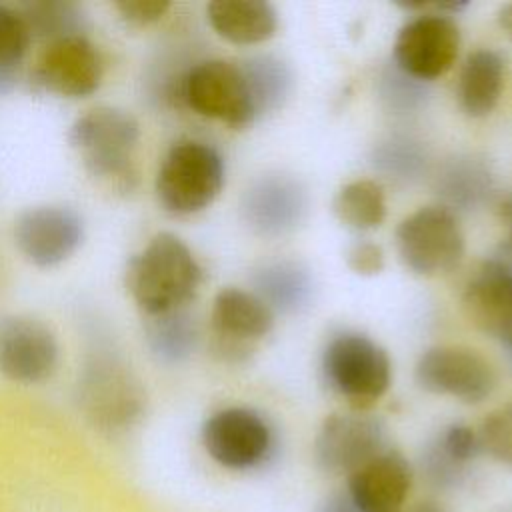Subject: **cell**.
<instances>
[{
	"label": "cell",
	"mask_w": 512,
	"mask_h": 512,
	"mask_svg": "<svg viewBox=\"0 0 512 512\" xmlns=\"http://www.w3.org/2000/svg\"><path fill=\"white\" fill-rule=\"evenodd\" d=\"M202 270L192 250L170 232H160L130 260L126 286L146 316L182 310L196 294Z\"/></svg>",
	"instance_id": "cell-1"
},
{
	"label": "cell",
	"mask_w": 512,
	"mask_h": 512,
	"mask_svg": "<svg viewBox=\"0 0 512 512\" xmlns=\"http://www.w3.org/2000/svg\"><path fill=\"white\" fill-rule=\"evenodd\" d=\"M140 138L138 120L120 108L98 106L74 120L70 144L90 176L116 192H132L138 180L132 150Z\"/></svg>",
	"instance_id": "cell-2"
},
{
	"label": "cell",
	"mask_w": 512,
	"mask_h": 512,
	"mask_svg": "<svg viewBox=\"0 0 512 512\" xmlns=\"http://www.w3.org/2000/svg\"><path fill=\"white\" fill-rule=\"evenodd\" d=\"M84 414L104 432H124L144 412V390L134 372L108 350H96L78 382Z\"/></svg>",
	"instance_id": "cell-3"
},
{
	"label": "cell",
	"mask_w": 512,
	"mask_h": 512,
	"mask_svg": "<svg viewBox=\"0 0 512 512\" xmlns=\"http://www.w3.org/2000/svg\"><path fill=\"white\" fill-rule=\"evenodd\" d=\"M224 184V162L220 154L198 140L176 142L164 156L156 194L160 204L178 216L206 208Z\"/></svg>",
	"instance_id": "cell-4"
},
{
	"label": "cell",
	"mask_w": 512,
	"mask_h": 512,
	"mask_svg": "<svg viewBox=\"0 0 512 512\" xmlns=\"http://www.w3.org/2000/svg\"><path fill=\"white\" fill-rule=\"evenodd\" d=\"M328 384L354 408H368L390 386L388 354L362 334L336 336L322 360Z\"/></svg>",
	"instance_id": "cell-5"
},
{
	"label": "cell",
	"mask_w": 512,
	"mask_h": 512,
	"mask_svg": "<svg viewBox=\"0 0 512 512\" xmlns=\"http://www.w3.org/2000/svg\"><path fill=\"white\" fill-rule=\"evenodd\" d=\"M178 96L194 112L234 128L250 124L256 116L242 66L226 60H204L192 66L178 84Z\"/></svg>",
	"instance_id": "cell-6"
},
{
	"label": "cell",
	"mask_w": 512,
	"mask_h": 512,
	"mask_svg": "<svg viewBox=\"0 0 512 512\" xmlns=\"http://www.w3.org/2000/svg\"><path fill=\"white\" fill-rule=\"evenodd\" d=\"M402 262L416 274L452 270L464 254V234L448 206H426L404 218L396 230Z\"/></svg>",
	"instance_id": "cell-7"
},
{
	"label": "cell",
	"mask_w": 512,
	"mask_h": 512,
	"mask_svg": "<svg viewBox=\"0 0 512 512\" xmlns=\"http://www.w3.org/2000/svg\"><path fill=\"white\" fill-rule=\"evenodd\" d=\"M384 450V424L360 412L328 416L314 442L316 462L330 476H350Z\"/></svg>",
	"instance_id": "cell-8"
},
{
	"label": "cell",
	"mask_w": 512,
	"mask_h": 512,
	"mask_svg": "<svg viewBox=\"0 0 512 512\" xmlns=\"http://www.w3.org/2000/svg\"><path fill=\"white\" fill-rule=\"evenodd\" d=\"M416 382L432 392L458 398L466 404L486 400L496 374L486 358L464 346H434L416 364Z\"/></svg>",
	"instance_id": "cell-9"
},
{
	"label": "cell",
	"mask_w": 512,
	"mask_h": 512,
	"mask_svg": "<svg viewBox=\"0 0 512 512\" xmlns=\"http://www.w3.org/2000/svg\"><path fill=\"white\" fill-rule=\"evenodd\" d=\"M202 442L224 468L250 470L270 456L272 430L250 408H224L204 422Z\"/></svg>",
	"instance_id": "cell-10"
},
{
	"label": "cell",
	"mask_w": 512,
	"mask_h": 512,
	"mask_svg": "<svg viewBox=\"0 0 512 512\" xmlns=\"http://www.w3.org/2000/svg\"><path fill=\"white\" fill-rule=\"evenodd\" d=\"M460 30L440 14H424L404 24L394 42L396 68L414 80L442 76L456 62Z\"/></svg>",
	"instance_id": "cell-11"
},
{
	"label": "cell",
	"mask_w": 512,
	"mask_h": 512,
	"mask_svg": "<svg viewBox=\"0 0 512 512\" xmlns=\"http://www.w3.org/2000/svg\"><path fill=\"white\" fill-rule=\"evenodd\" d=\"M104 74L100 52L86 36L48 42L36 58L32 80L38 88L66 98L88 96L98 90Z\"/></svg>",
	"instance_id": "cell-12"
},
{
	"label": "cell",
	"mask_w": 512,
	"mask_h": 512,
	"mask_svg": "<svg viewBox=\"0 0 512 512\" xmlns=\"http://www.w3.org/2000/svg\"><path fill=\"white\" fill-rule=\"evenodd\" d=\"M212 334L218 356L236 362L250 354L256 340L264 338L274 326V312L256 294L224 288L212 302Z\"/></svg>",
	"instance_id": "cell-13"
},
{
	"label": "cell",
	"mask_w": 512,
	"mask_h": 512,
	"mask_svg": "<svg viewBox=\"0 0 512 512\" xmlns=\"http://www.w3.org/2000/svg\"><path fill=\"white\" fill-rule=\"evenodd\" d=\"M82 218L66 206H36L22 212L14 224L18 250L36 266L64 262L82 242Z\"/></svg>",
	"instance_id": "cell-14"
},
{
	"label": "cell",
	"mask_w": 512,
	"mask_h": 512,
	"mask_svg": "<svg viewBox=\"0 0 512 512\" xmlns=\"http://www.w3.org/2000/svg\"><path fill=\"white\" fill-rule=\"evenodd\" d=\"M58 362V342L52 330L30 316L0 320V372L16 382H40Z\"/></svg>",
	"instance_id": "cell-15"
},
{
	"label": "cell",
	"mask_w": 512,
	"mask_h": 512,
	"mask_svg": "<svg viewBox=\"0 0 512 512\" xmlns=\"http://www.w3.org/2000/svg\"><path fill=\"white\" fill-rule=\"evenodd\" d=\"M470 322L492 336L512 362V268L500 258L486 260L462 296Z\"/></svg>",
	"instance_id": "cell-16"
},
{
	"label": "cell",
	"mask_w": 512,
	"mask_h": 512,
	"mask_svg": "<svg viewBox=\"0 0 512 512\" xmlns=\"http://www.w3.org/2000/svg\"><path fill=\"white\" fill-rule=\"evenodd\" d=\"M412 468L396 450H384L348 476L352 502L360 512H404Z\"/></svg>",
	"instance_id": "cell-17"
},
{
	"label": "cell",
	"mask_w": 512,
	"mask_h": 512,
	"mask_svg": "<svg viewBox=\"0 0 512 512\" xmlns=\"http://www.w3.org/2000/svg\"><path fill=\"white\" fill-rule=\"evenodd\" d=\"M242 212L250 228L264 236H278L292 230L306 212V192L282 174L256 180L244 194Z\"/></svg>",
	"instance_id": "cell-18"
},
{
	"label": "cell",
	"mask_w": 512,
	"mask_h": 512,
	"mask_svg": "<svg viewBox=\"0 0 512 512\" xmlns=\"http://www.w3.org/2000/svg\"><path fill=\"white\" fill-rule=\"evenodd\" d=\"M218 36L232 44H258L274 36L276 10L262 0H214L206 8Z\"/></svg>",
	"instance_id": "cell-19"
},
{
	"label": "cell",
	"mask_w": 512,
	"mask_h": 512,
	"mask_svg": "<svg viewBox=\"0 0 512 512\" xmlns=\"http://www.w3.org/2000/svg\"><path fill=\"white\" fill-rule=\"evenodd\" d=\"M504 84V60L494 50L472 52L460 72L458 98L462 110L472 118L490 114Z\"/></svg>",
	"instance_id": "cell-20"
},
{
	"label": "cell",
	"mask_w": 512,
	"mask_h": 512,
	"mask_svg": "<svg viewBox=\"0 0 512 512\" xmlns=\"http://www.w3.org/2000/svg\"><path fill=\"white\" fill-rule=\"evenodd\" d=\"M254 286L270 310L296 312L310 302L312 278L308 270L294 262H274L254 276Z\"/></svg>",
	"instance_id": "cell-21"
},
{
	"label": "cell",
	"mask_w": 512,
	"mask_h": 512,
	"mask_svg": "<svg viewBox=\"0 0 512 512\" xmlns=\"http://www.w3.org/2000/svg\"><path fill=\"white\" fill-rule=\"evenodd\" d=\"M32 38L46 44L72 36H86V12L80 4L68 0H38L28 2L20 10Z\"/></svg>",
	"instance_id": "cell-22"
},
{
	"label": "cell",
	"mask_w": 512,
	"mask_h": 512,
	"mask_svg": "<svg viewBox=\"0 0 512 512\" xmlns=\"http://www.w3.org/2000/svg\"><path fill=\"white\" fill-rule=\"evenodd\" d=\"M146 318V340L160 360L180 362L192 354L198 330L194 318L184 308Z\"/></svg>",
	"instance_id": "cell-23"
},
{
	"label": "cell",
	"mask_w": 512,
	"mask_h": 512,
	"mask_svg": "<svg viewBox=\"0 0 512 512\" xmlns=\"http://www.w3.org/2000/svg\"><path fill=\"white\" fill-rule=\"evenodd\" d=\"M336 216L354 230H372L386 218V196L374 180H354L334 198Z\"/></svg>",
	"instance_id": "cell-24"
},
{
	"label": "cell",
	"mask_w": 512,
	"mask_h": 512,
	"mask_svg": "<svg viewBox=\"0 0 512 512\" xmlns=\"http://www.w3.org/2000/svg\"><path fill=\"white\" fill-rule=\"evenodd\" d=\"M30 40L32 36L22 12L0 4V94L16 86Z\"/></svg>",
	"instance_id": "cell-25"
},
{
	"label": "cell",
	"mask_w": 512,
	"mask_h": 512,
	"mask_svg": "<svg viewBox=\"0 0 512 512\" xmlns=\"http://www.w3.org/2000/svg\"><path fill=\"white\" fill-rule=\"evenodd\" d=\"M242 72L246 76L256 114L276 108L288 94L290 72L280 60L272 56L246 60L242 64Z\"/></svg>",
	"instance_id": "cell-26"
},
{
	"label": "cell",
	"mask_w": 512,
	"mask_h": 512,
	"mask_svg": "<svg viewBox=\"0 0 512 512\" xmlns=\"http://www.w3.org/2000/svg\"><path fill=\"white\" fill-rule=\"evenodd\" d=\"M438 190L452 206L472 208L478 206L490 192V174L484 166L464 160L454 162L438 178Z\"/></svg>",
	"instance_id": "cell-27"
},
{
	"label": "cell",
	"mask_w": 512,
	"mask_h": 512,
	"mask_svg": "<svg viewBox=\"0 0 512 512\" xmlns=\"http://www.w3.org/2000/svg\"><path fill=\"white\" fill-rule=\"evenodd\" d=\"M480 448L494 460L512 466V402L492 410L478 432Z\"/></svg>",
	"instance_id": "cell-28"
},
{
	"label": "cell",
	"mask_w": 512,
	"mask_h": 512,
	"mask_svg": "<svg viewBox=\"0 0 512 512\" xmlns=\"http://www.w3.org/2000/svg\"><path fill=\"white\" fill-rule=\"evenodd\" d=\"M422 476L434 488H456L468 474V466L456 462L438 440H432L422 454Z\"/></svg>",
	"instance_id": "cell-29"
},
{
	"label": "cell",
	"mask_w": 512,
	"mask_h": 512,
	"mask_svg": "<svg viewBox=\"0 0 512 512\" xmlns=\"http://www.w3.org/2000/svg\"><path fill=\"white\" fill-rule=\"evenodd\" d=\"M374 162L386 174H392L396 178H410L420 172L424 164V154L410 140H390L376 150Z\"/></svg>",
	"instance_id": "cell-30"
},
{
	"label": "cell",
	"mask_w": 512,
	"mask_h": 512,
	"mask_svg": "<svg viewBox=\"0 0 512 512\" xmlns=\"http://www.w3.org/2000/svg\"><path fill=\"white\" fill-rule=\"evenodd\" d=\"M440 446L460 464L470 466V462L476 458V454L482 450L478 434L464 426V424H452L436 438Z\"/></svg>",
	"instance_id": "cell-31"
},
{
	"label": "cell",
	"mask_w": 512,
	"mask_h": 512,
	"mask_svg": "<svg viewBox=\"0 0 512 512\" xmlns=\"http://www.w3.org/2000/svg\"><path fill=\"white\" fill-rule=\"evenodd\" d=\"M116 8L124 20L138 26H146L160 20L170 8V4L164 0H122L116 4Z\"/></svg>",
	"instance_id": "cell-32"
},
{
	"label": "cell",
	"mask_w": 512,
	"mask_h": 512,
	"mask_svg": "<svg viewBox=\"0 0 512 512\" xmlns=\"http://www.w3.org/2000/svg\"><path fill=\"white\" fill-rule=\"evenodd\" d=\"M348 266L360 276H374L384 268V252L374 242H358L348 252Z\"/></svg>",
	"instance_id": "cell-33"
},
{
	"label": "cell",
	"mask_w": 512,
	"mask_h": 512,
	"mask_svg": "<svg viewBox=\"0 0 512 512\" xmlns=\"http://www.w3.org/2000/svg\"><path fill=\"white\" fill-rule=\"evenodd\" d=\"M386 98L392 102V104H396V106H412V104H416L418 100H420V96H422V90H420V86H418V80H414V78H410V76H406L404 74V82L398 86V82H396V76L394 78H386Z\"/></svg>",
	"instance_id": "cell-34"
},
{
	"label": "cell",
	"mask_w": 512,
	"mask_h": 512,
	"mask_svg": "<svg viewBox=\"0 0 512 512\" xmlns=\"http://www.w3.org/2000/svg\"><path fill=\"white\" fill-rule=\"evenodd\" d=\"M316 512H360V510H358L356 504L352 502L350 494L344 490V492H334V494L326 496V498L320 502V506H318Z\"/></svg>",
	"instance_id": "cell-35"
},
{
	"label": "cell",
	"mask_w": 512,
	"mask_h": 512,
	"mask_svg": "<svg viewBox=\"0 0 512 512\" xmlns=\"http://www.w3.org/2000/svg\"><path fill=\"white\" fill-rule=\"evenodd\" d=\"M498 22H500L502 30L512 38V2H510V4H506V6L500 10V14H498Z\"/></svg>",
	"instance_id": "cell-36"
},
{
	"label": "cell",
	"mask_w": 512,
	"mask_h": 512,
	"mask_svg": "<svg viewBox=\"0 0 512 512\" xmlns=\"http://www.w3.org/2000/svg\"><path fill=\"white\" fill-rule=\"evenodd\" d=\"M408 512H446V510H444L440 504L426 500V502H420V504H416V506H414V508H410Z\"/></svg>",
	"instance_id": "cell-37"
},
{
	"label": "cell",
	"mask_w": 512,
	"mask_h": 512,
	"mask_svg": "<svg viewBox=\"0 0 512 512\" xmlns=\"http://www.w3.org/2000/svg\"><path fill=\"white\" fill-rule=\"evenodd\" d=\"M508 252H510V254H512V242H510V244H508ZM502 262H506V264H508V266H510V268H512V262H508V260H506V258H504V260H502Z\"/></svg>",
	"instance_id": "cell-38"
},
{
	"label": "cell",
	"mask_w": 512,
	"mask_h": 512,
	"mask_svg": "<svg viewBox=\"0 0 512 512\" xmlns=\"http://www.w3.org/2000/svg\"><path fill=\"white\" fill-rule=\"evenodd\" d=\"M508 512H512V510H508Z\"/></svg>",
	"instance_id": "cell-39"
}]
</instances>
